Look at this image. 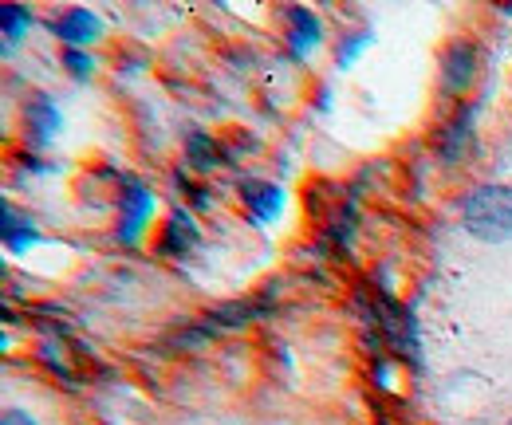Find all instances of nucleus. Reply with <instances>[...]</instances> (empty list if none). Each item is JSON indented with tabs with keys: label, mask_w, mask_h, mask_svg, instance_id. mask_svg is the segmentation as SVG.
I'll list each match as a JSON object with an SVG mask.
<instances>
[{
	"label": "nucleus",
	"mask_w": 512,
	"mask_h": 425,
	"mask_svg": "<svg viewBox=\"0 0 512 425\" xmlns=\"http://www.w3.org/2000/svg\"><path fill=\"white\" fill-rule=\"evenodd\" d=\"M461 225L477 241H509L512 237V185H481L461 205Z\"/></svg>",
	"instance_id": "1"
},
{
	"label": "nucleus",
	"mask_w": 512,
	"mask_h": 425,
	"mask_svg": "<svg viewBox=\"0 0 512 425\" xmlns=\"http://www.w3.org/2000/svg\"><path fill=\"white\" fill-rule=\"evenodd\" d=\"M477 63H481V56H477L473 40H453L442 52V91L446 95H465L477 79Z\"/></svg>",
	"instance_id": "2"
},
{
	"label": "nucleus",
	"mask_w": 512,
	"mask_h": 425,
	"mask_svg": "<svg viewBox=\"0 0 512 425\" xmlns=\"http://www.w3.org/2000/svg\"><path fill=\"white\" fill-rule=\"evenodd\" d=\"M119 213H123V229H119V237H123V241H134L138 229H142L146 217H150V193H146L142 185L127 182L123 189H119Z\"/></svg>",
	"instance_id": "3"
},
{
	"label": "nucleus",
	"mask_w": 512,
	"mask_h": 425,
	"mask_svg": "<svg viewBox=\"0 0 512 425\" xmlns=\"http://www.w3.org/2000/svg\"><path fill=\"white\" fill-rule=\"evenodd\" d=\"M52 32L67 40V44H91L95 36H99V20L87 12V8H64V12H56V20H52Z\"/></svg>",
	"instance_id": "4"
},
{
	"label": "nucleus",
	"mask_w": 512,
	"mask_h": 425,
	"mask_svg": "<svg viewBox=\"0 0 512 425\" xmlns=\"http://www.w3.org/2000/svg\"><path fill=\"white\" fill-rule=\"evenodd\" d=\"M193 244H197V225H193L190 213H170V221H166V229H162V241H158V252H166V256H182V252H190Z\"/></svg>",
	"instance_id": "5"
},
{
	"label": "nucleus",
	"mask_w": 512,
	"mask_h": 425,
	"mask_svg": "<svg viewBox=\"0 0 512 425\" xmlns=\"http://www.w3.org/2000/svg\"><path fill=\"white\" fill-rule=\"evenodd\" d=\"M288 16V40H292V52L296 56H308L316 44H320V20L312 16V12H304V8H288L284 12Z\"/></svg>",
	"instance_id": "6"
},
{
	"label": "nucleus",
	"mask_w": 512,
	"mask_h": 425,
	"mask_svg": "<svg viewBox=\"0 0 512 425\" xmlns=\"http://www.w3.org/2000/svg\"><path fill=\"white\" fill-rule=\"evenodd\" d=\"M24 122H28V138L32 142H48L52 134H56V107H52V99H44V95H32L28 103H24Z\"/></svg>",
	"instance_id": "7"
},
{
	"label": "nucleus",
	"mask_w": 512,
	"mask_h": 425,
	"mask_svg": "<svg viewBox=\"0 0 512 425\" xmlns=\"http://www.w3.org/2000/svg\"><path fill=\"white\" fill-rule=\"evenodd\" d=\"M241 201L249 205L256 221H268L280 209V189L268 182H241Z\"/></svg>",
	"instance_id": "8"
},
{
	"label": "nucleus",
	"mask_w": 512,
	"mask_h": 425,
	"mask_svg": "<svg viewBox=\"0 0 512 425\" xmlns=\"http://www.w3.org/2000/svg\"><path fill=\"white\" fill-rule=\"evenodd\" d=\"M469 138H473V126H469V111H465L461 119L449 122L446 134H442V162H446V166L461 162V158L469 154Z\"/></svg>",
	"instance_id": "9"
},
{
	"label": "nucleus",
	"mask_w": 512,
	"mask_h": 425,
	"mask_svg": "<svg viewBox=\"0 0 512 425\" xmlns=\"http://www.w3.org/2000/svg\"><path fill=\"white\" fill-rule=\"evenodd\" d=\"M4 241H8L12 252H24L28 244H36L32 221L28 217H16V209H8V205H4Z\"/></svg>",
	"instance_id": "10"
},
{
	"label": "nucleus",
	"mask_w": 512,
	"mask_h": 425,
	"mask_svg": "<svg viewBox=\"0 0 512 425\" xmlns=\"http://www.w3.org/2000/svg\"><path fill=\"white\" fill-rule=\"evenodd\" d=\"M186 150H190V166H197V170H209V166H217V146H213L205 134H190Z\"/></svg>",
	"instance_id": "11"
},
{
	"label": "nucleus",
	"mask_w": 512,
	"mask_h": 425,
	"mask_svg": "<svg viewBox=\"0 0 512 425\" xmlns=\"http://www.w3.org/2000/svg\"><path fill=\"white\" fill-rule=\"evenodd\" d=\"M0 16H4V40H8V44H16V40L24 36V28H28V12H24V8H16V4H4V8H0Z\"/></svg>",
	"instance_id": "12"
},
{
	"label": "nucleus",
	"mask_w": 512,
	"mask_h": 425,
	"mask_svg": "<svg viewBox=\"0 0 512 425\" xmlns=\"http://www.w3.org/2000/svg\"><path fill=\"white\" fill-rule=\"evenodd\" d=\"M64 63H67V71H71L75 79H87V75H91V60H87V56H83L79 48H67V52H64Z\"/></svg>",
	"instance_id": "13"
},
{
	"label": "nucleus",
	"mask_w": 512,
	"mask_h": 425,
	"mask_svg": "<svg viewBox=\"0 0 512 425\" xmlns=\"http://www.w3.org/2000/svg\"><path fill=\"white\" fill-rule=\"evenodd\" d=\"M0 425H36V422H32V418H28L24 410H16V406H8V410H4V418H0Z\"/></svg>",
	"instance_id": "14"
}]
</instances>
